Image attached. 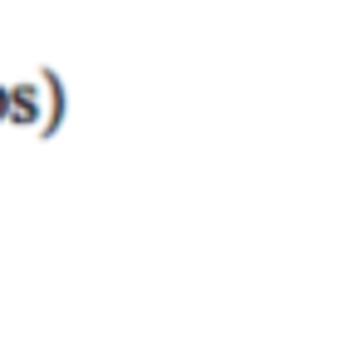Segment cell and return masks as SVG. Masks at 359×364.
Here are the masks:
<instances>
[{"label":"cell","instance_id":"obj_1","mask_svg":"<svg viewBox=\"0 0 359 364\" xmlns=\"http://www.w3.org/2000/svg\"><path fill=\"white\" fill-rule=\"evenodd\" d=\"M40 114H45V109H40V94H35L30 84H15V89H10V114H5V119H15V123H40Z\"/></svg>","mask_w":359,"mask_h":364},{"label":"cell","instance_id":"obj_2","mask_svg":"<svg viewBox=\"0 0 359 364\" xmlns=\"http://www.w3.org/2000/svg\"><path fill=\"white\" fill-rule=\"evenodd\" d=\"M5 114H10V89L0 84V119H5Z\"/></svg>","mask_w":359,"mask_h":364}]
</instances>
